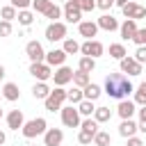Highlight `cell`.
Wrapping results in <instances>:
<instances>
[{
  "instance_id": "f546056e",
  "label": "cell",
  "mask_w": 146,
  "mask_h": 146,
  "mask_svg": "<svg viewBox=\"0 0 146 146\" xmlns=\"http://www.w3.org/2000/svg\"><path fill=\"white\" fill-rule=\"evenodd\" d=\"M94 144H96V146H110V144H112V137H110V132H105V130H98V132H96V137H94Z\"/></svg>"
},
{
  "instance_id": "9a60e30c",
  "label": "cell",
  "mask_w": 146,
  "mask_h": 146,
  "mask_svg": "<svg viewBox=\"0 0 146 146\" xmlns=\"http://www.w3.org/2000/svg\"><path fill=\"white\" fill-rule=\"evenodd\" d=\"M64 62H66V52L62 48H55V50L46 52V64L48 66H64Z\"/></svg>"
},
{
  "instance_id": "11a10c76",
  "label": "cell",
  "mask_w": 146,
  "mask_h": 146,
  "mask_svg": "<svg viewBox=\"0 0 146 146\" xmlns=\"http://www.w3.org/2000/svg\"><path fill=\"white\" fill-rule=\"evenodd\" d=\"M64 2H66V0H64Z\"/></svg>"
},
{
  "instance_id": "cb8c5ba5",
  "label": "cell",
  "mask_w": 146,
  "mask_h": 146,
  "mask_svg": "<svg viewBox=\"0 0 146 146\" xmlns=\"http://www.w3.org/2000/svg\"><path fill=\"white\" fill-rule=\"evenodd\" d=\"M110 57H114V59H123V57H128V52H125V46L123 43H110Z\"/></svg>"
},
{
  "instance_id": "4dcf8cb0",
  "label": "cell",
  "mask_w": 146,
  "mask_h": 146,
  "mask_svg": "<svg viewBox=\"0 0 146 146\" xmlns=\"http://www.w3.org/2000/svg\"><path fill=\"white\" fill-rule=\"evenodd\" d=\"M66 55H75V52H80V43L75 41V39H64V48H62Z\"/></svg>"
},
{
  "instance_id": "f5cc1de1",
  "label": "cell",
  "mask_w": 146,
  "mask_h": 146,
  "mask_svg": "<svg viewBox=\"0 0 146 146\" xmlns=\"http://www.w3.org/2000/svg\"><path fill=\"white\" fill-rule=\"evenodd\" d=\"M0 98H2V91H0Z\"/></svg>"
},
{
  "instance_id": "4fadbf2b",
  "label": "cell",
  "mask_w": 146,
  "mask_h": 146,
  "mask_svg": "<svg viewBox=\"0 0 146 146\" xmlns=\"http://www.w3.org/2000/svg\"><path fill=\"white\" fill-rule=\"evenodd\" d=\"M64 141V132L59 128H48L43 135V146H59Z\"/></svg>"
},
{
  "instance_id": "f35d334b",
  "label": "cell",
  "mask_w": 146,
  "mask_h": 146,
  "mask_svg": "<svg viewBox=\"0 0 146 146\" xmlns=\"http://www.w3.org/2000/svg\"><path fill=\"white\" fill-rule=\"evenodd\" d=\"M137 46H146V27H139L137 30V34H135V39H132Z\"/></svg>"
},
{
  "instance_id": "5bb4252c",
  "label": "cell",
  "mask_w": 146,
  "mask_h": 146,
  "mask_svg": "<svg viewBox=\"0 0 146 146\" xmlns=\"http://www.w3.org/2000/svg\"><path fill=\"white\" fill-rule=\"evenodd\" d=\"M137 21H130V18H125L123 23H121V27H119V32H121V36L125 39V41H132L135 39V34H137Z\"/></svg>"
},
{
  "instance_id": "8fae6325",
  "label": "cell",
  "mask_w": 146,
  "mask_h": 146,
  "mask_svg": "<svg viewBox=\"0 0 146 146\" xmlns=\"http://www.w3.org/2000/svg\"><path fill=\"white\" fill-rule=\"evenodd\" d=\"M52 80H55L57 87H64V84L73 82V68H68V66H59V68L52 73Z\"/></svg>"
},
{
  "instance_id": "f1b7e54d",
  "label": "cell",
  "mask_w": 146,
  "mask_h": 146,
  "mask_svg": "<svg viewBox=\"0 0 146 146\" xmlns=\"http://www.w3.org/2000/svg\"><path fill=\"white\" fill-rule=\"evenodd\" d=\"M32 7H34V11L36 14H48V9L52 7V0H32Z\"/></svg>"
},
{
  "instance_id": "b9f144b4",
  "label": "cell",
  "mask_w": 146,
  "mask_h": 146,
  "mask_svg": "<svg viewBox=\"0 0 146 146\" xmlns=\"http://www.w3.org/2000/svg\"><path fill=\"white\" fill-rule=\"evenodd\" d=\"M135 59H137L139 64H146V46H139V48H137V52H135Z\"/></svg>"
},
{
  "instance_id": "7402d4cb",
  "label": "cell",
  "mask_w": 146,
  "mask_h": 146,
  "mask_svg": "<svg viewBox=\"0 0 146 146\" xmlns=\"http://www.w3.org/2000/svg\"><path fill=\"white\" fill-rule=\"evenodd\" d=\"M50 91H52V89H48L46 82H36V84L32 87V96H34V98H43V100H46V98L50 96Z\"/></svg>"
},
{
  "instance_id": "d6a6232c",
  "label": "cell",
  "mask_w": 146,
  "mask_h": 146,
  "mask_svg": "<svg viewBox=\"0 0 146 146\" xmlns=\"http://www.w3.org/2000/svg\"><path fill=\"white\" fill-rule=\"evenodd\" d=\"M78 112H80L82 116H91V114L96 112V107H94V100H82V103L78 105Z\"/></svg>"
},
{
  "instance_id": "3957f363",
  "label": "cell",
  "mask_w": 146,
  "mask_h": 146,
  "mask_svg": "<svg viewBox=\"0 0 146 146\" xmlns=\"http://www.w3.org/2000/svg\"><path fill=\"white\" fill-rule=\"evenodd\" d=\"M64 100H68V91L64 87H55L50 91V96L46 98V110L48 112H57V110H62Z\"/></svg>"
},
{
  "instance_id": "bcb514c9",
  "label": "cell",
  "mask_w": 146,
  "mask_h": 146,
  "mask_svg": "<svg viewBox=\"0 0 146 146\" xmlns=\"http://www.w3.org/2000/svg\"><path fill=\"white\" fill-rule=\"evenodd\" d=\"M139 123H146V105H141L139 110Z\"/></svg>"
},
{
  "instance_id": "83f0119b",
  "label": "cell",
  "mask_w": 146,
  "mask_h": 146,
  "mask_svg": "<svg viewBox=\"0 0 146 146\" xmlns=\"http://www.w3.org/2000/svg\"><path fill=\"white\" fill-rule=\"evenodd\" d=\"M94 119H96L98 123H105V121H110V119H112V110H110V107H96Z\"/></svg>"
},
{
  "instance_id": "9c48e42d",
  "label": "cell",
  "mask_w": 146,
  "mask_h": 146,
  "mask_svg": "<svg viewBox=\"0 0 146 146\" xmlns=\"http://www.w3.org/2000/svg\"><path fill=\"white\" fill-rule=\"evenodd\" d=\"M123 16L130 18V21H139V18H146V7H141L139 2H128L123 9Z\"/></svg>"
},
{
  "instance_id": "7dc6e473",
  "label": "cell",
  "mask_w": 146,
  "mask_h": 146,
  "mask_svg": "<svg viewBox=\"0 0 146 146\" xmlns=\"http://www.w3.org/2000/svg\"><path fill=\"white\" fill-rule=\"evenodd\" d=\"M114 5H119V7H121V9H123V7H125V5H128V0H114Z\"/></svg>"
},
{
  "instance_id": "816d5d0a",
  "label": "cell",
  "mask_w": 146,
  "mask_h": 146,
  "mask_svg": "<svg viewBox=\"0 0 146 146\" xmlns=\"http://www.w3.org/2000/svg\"><path fill=\"white\" fill-rule=\"evenodd\" d=\"M0 121H2V110H0Z\"/></svg>"
},
{
  "instance_id": "484cf974",
  "label": "cell",
  "mask_w": 146,
  "mask_h": 146,
  "mask_svg": "<svg viewBox=\"0 0 146 146\" xmlns=\"http://www.w3.org/2000/svg\"><path fill=\"white\" fill-rule=\"evenodd\" d=\"M80 130H84V132H91V135L96 137V132H98V121H96V119H91V116H87V119L80 123Z\"/></svg>"
},
{
  "instance_id": "52a82bcc",
  "label": "cell",
  "mask_w": 146,
  "mask_h": 146,
  "mask_svg": "<svg viewBox=\"0 0 146 146\" xmlns=\"http://www.w3.org/2000/svg\"><path fill=\"white\" fill-rule=\"evenodd\" d=\"M25 52H27V57H30L32 64H36V62H46V50H43V46H41L39 41H27Z\"/></svg>"
},
{
  "instance_id": "4316f807",
  "label": "cell",
  "mask_w": 146,
  "mask_h": 146,
  "mask_svg": "<svg viewBox=\"0 0 146 146\" xmlns=\"http://www.w3.org/2000/svg\"><path fill=\"white\" fill-rule=\"evenodd\" d=\"M89 82H91V80H89V73H82V71H75V73H73V84H75V87L84 89Z\"/></svg>"
},
{
  "instance_id": "f907efd6",
  "label": "cell",
  "mask_w": 146,
  "mask_h": 146,
  "mask_svg": "<svg viewBox=\"0 0 146 146\" xmlns=\"http://www.w3.org/2000/svg\"><path fill=\"white\" fill-rule=\"evenodd\" d=\"M2 75H5V66L0 64V78H2Z\"/></svg>"
},
{
  "instance_id": "681fc988",
  "label": "cell",
  "mask_w": 146,
  "mask_h": 146,
  "mask_svg": "<svg viewBox=\"0 0 146 146\" xmlns=\"http://www.w3.org/2000/svg\"><path fill=\"white\" fill-rule=\"evenodd\" d=\"M139 130H141V132H146V123H139Z\"/></svg>"
},
{
  "instance_id": "2e32d148",
  "label": "cell",
  "mask_w": 146,
  "mask_h": 146,
  "mask_svg": "<svg viewBox=\"0 0 146 146\" xmlns=\"http://www.w3.org/2000/svg\"><path fill=\"white\" fill-rule=\"evenodd\" d=\"M116 112H119V116H121V121H125V119H132V114L137 112V107H135V100H119V107H116Z\"/></svg>"
},
{
  "instance_id": "db71d44e",
  "label": "cell",
  "mask_w": 146,
  "mask_h": 146,
  "mask_svg": "<svg viewBox=\"0 0 146 146\" xmlns=\"http://www.w3.org/2000/svg\"><path fill=\"white\" fill-rule=\"evenodd\" d=\"M32 146H36V144H32Z\"/></svg>"
},
{
  "instance_id": "ffe728a7",
  "label": "cell",
  "mask_w": 146,
  "mask_h": 146,
  "mask_svg": "<svg viewBox=\"0 0 146 146\" xmlns=\"http://www.w3.org/2000/svg\"><path fill=\"white\" fill-rule=\"evenodd\" d=\"M137 130H139V125H137L132 119H125V121H121V125H119V135L125 137V139H128V137H135Z\"/></svg>"
},
{
  "instance_id": "7bdbcfd3",
  "label": "cell",
  "mask_w": 146,
  "mask_h": 146,
  "mask_svg": "<svg viewBox=\"0 0 146 146\" xmlns=\"http://www.w3.org/2000/svg\"><path fill=\"white\" fill-rule=\"evenodd\" d=\"M32 5V0H11V7H16L18 11H23V9H27Z\"/></svg>"
},
{
  "instance_id": "ee69618b",
  "label": "cell",
  "mask_w": 146,
  "mask_h": 146,
  "mask_svg": "<svg viewBox=\"0 0 146 146\" xmlns=\"http://www.w3.org/2000/svg\"><path fill=\"white\" fill-rule=\"evenodd\" d=\"M112 5H114V0H96V7H98V9H103V11H107Z\"/></svg>"
},
{
  "instance_id": "30bf717a",
  "label": "cell",
  "mask_w": 146,
  "mask_h": 146,
  "mask_svg": "<svg viewBox=\"0 0 146 146\" xmlns=\"http://www.w3.org/2000/svg\"><path fill=\"white\" fill-rule=\"evenodd\" d=\"M64 18H66L68 23H80L82 11H80V7L75 5V0H66V2H64Z\"/></svg>"
},
{
  "instance_id": "7a4b0ae2",
  "label": "cell",
  "mask_w": 146,
  "mask_h": 146,
  "mask_svg": "<svg viewBox=\"0 0 146 146\" xmlns=\"http://www.w3.org/2000/svg\"><path fill=\"white\" fill-rule=\"evenodd\" d=\"M46 130H48V123H46V119H41V116L25 121V125L21 128V132H23L25 139H34V137H39V135H46Z\"/></svg>"
},
{
  "instance_id": "d6986e66",
  "label": "cell",
  "mask_w": 146,
  "mask_h": 146,
  "mask_svg": "<svg viewBox=\"0 0 146 146\" xmlns=\"http://www.w3.org/2000/svg\"><path fill=\"white\" fill-rule=\"evenodd\" d=\"M78 30H80L82 36L91 39V36L98 34V23H94V21H80V23H78Z\"/></svg>"
},
{
  "instance_id": "8992f818",
  "label": "cell",
  "mask_w": 146,
  "mask_h": 146,
  "mask_svg": "<svg viewBox=\"0 0 146 146\" xmlns=\"http://www.w3.org/2000/svg\"><path fill=\"white\" fill-rule=\"evenodd\" d=\"M46 39L48 41H64L66 39V25L62 23V21H57V23H50L48 27H46Z\"/></svg>"
},
{
  "instance_id": "d590c367",
  "label": "cell",
  "mask_w": 146,
  "mask_h": 146,
  "mask_svg": "<svg viewBox=\"0 0 146 146\" xmlns=\"http://www.w3.org/2000/svg\"><path fill=\"white\" fill-rule=\"evenodd\" d=\"M0 16H2V21H9V23H11V21H14L18 14H16V7L7 5V7H2V9H0Z\"/></svg>"
},
{
  "instance_id": "d4e9b609",
  "label": "cell",
  "mask_w": 146,
  "mask_h": 146,
  "mask_svg": "<svg viewBox=\"0 0 146 146\" xmlns=\"http://www.w3.org/2000/svg\"><path fill=\"white\" fill-rule=\"evenodd\" d=\"M94 68H96V59H94V57H80L78 71H82V73H91Z\"/></svg>"
},
{
  "instance_id": "ac0fdd59",
  "label": "cell",
  "mask_w": 146,
  "mask_h": 146,
  "mask_svg": "<svg viewBox=\"0 0 146 146\" xmlns=\"http://www.w3.org/2000/svg\"><path fill=\"white\" fill-rule=\"evenodd\" d=\"M7 125H9L11 130L23 128V125H25V116H23V112H21V110H11V112L7 114Z\"/></svg>"
},
{
  "instance_id": "8d00e7d4",
  "label": "cell",
  "mask_w": 146,
  "mask_h": 146,
  "mask_svg": "<svg viewBox=\"0 0 146 146\" xmlns=\"http://www.w3.org/2000/svg\"><path fill=\"white\" fill-rule=\"evenodd\" d=\"M62 14H64V9H59V7H57V5L52 2V7L48 9V14H46V18H50L52 23H57V18H59Z\"/></svg>"
},
{
  "instance_id": "e575fe53",
  "label": "cell",
  "mask_w": 146,
  "mask_h": 146,
  "mask_svg": "<svg viewBox=\"0 0 146 146\" xmlns=\"http://www.w3.org/2000/svg\"><path fill=\"white\" fill-rule=\"evenodd\" d=\"M16 18H18V23H21V25H25V27H27V25H32L34 14H32L30 9H23V11H18V16H16Z\"/></svg>"
},
{
  "instance_id": "603a6c76",
  "label": "cell",
  "mask_w": 146,
  "mask_h": 146,
  "mask_svg": "<svg viewBox=\"0 0 146 146\" xmlns=\"http://www.w3.org/2000/svg\"><path fill=\"white\" fill-rule=\"evenodd\" d=\"M82 91H84V100H96V98L103 94V89H100L98 84H94V82H89Z\"/></svg>"
},
{
  "instance_id": "836d02e7",
  "label": "cell",
  "mask_w": 146,
  "mask_h": 146,
  "mask_svg": "<svg viewBox=\"0 0 146 146\" xmlns=\"http://www.w3.org/2000/svg\"><path fill=\"white\" fill-rule=\"evenodd\" d=\"M135 105H146V82L135 89Z\"/></svg>"
},
{
  "instance_id": "74e56055",
  "label": "cell",
  "mask_w": 146,
  "mask_h": 146,
  "mask_svg": "<svg viewBox=\"0 0 146 146\" xmlns=\"http://www.w3.org/2000/svg\"><path fill=\"white\" fill-rule=\"evenodd\" d=\"M75 5L80 7V11H91V9H96V0H75Z\"/></svg>"
},
{
  "instance_id": "6da1fadb",
  "label": "cell",
  "mask_w": 146,
  "mask_h": 146,
  "mask_svg": "<svg viewBox=\"0 0 146 146\" xmlns=\"http://www.w3.org/2000/svg\"><path fill=\"white\" fill-rule=\"evenodd\" d=\"M130 91H135V87H132V82L128 80L125 73H107V78H105V94L107 96L123 100Z\"/></svg>"
},
{
  "instance_id": "f6af8a7d",
  "label": "cell",
  "mask_w": 146,
  "mask_h": 146,
  "mask_svg": "<svg viewBox=\"0 0 146 146\" xmlns=\"http://www.w3.org/2000/svg\"><path fill=\"white\" fill-rule=\"evenodd\" d=\"M128 146H144V141L139 137H128Z\"/></svg>"
},
{
  "instance_id": "60d3db41",
  "label": "cell",
  "mask_w": 146,
  "mask_h": 146,
  "mask_svg": "<svg viewBox=\"0 0 146 146\" xmlns=\"http://www.w3.org/2000/svg\"><path fill=\"white\" fill-rule=\"evenodd\" d=\"M11 34V23L9 21H0V36H9Z\"/></svg>"
},
{
  "instance_id": "7c38bea8",
  "label": "cell",
  "mask_w": 146,
  "mask_h": 146,
  "mask_svg": "<svg viewBox=\"0 0 146 146\" xmlns=\"http://www.w3.org/2000/svg\"><path fill=\"white\" fill-rule=\"evenodd\" d=\"M119 64H121V73H128V75H139L141 73V64L135 57H123Z\"/></svg>"
},
{
  "instance_id": "ab89813d",
  "label": "cell",
  "mask_w": 146,
  "mask_h": 146,
  "mask_svg": "<svg viewBox=\"0 0 146 146\" xmlns=\"http://www.w3.org/2000/svg\"><path fill=\"white\" fill-rule=\"evenodd\" d=\"M78 141H80V144H91V141H94V135H91V132H84V130H80V135H78Z\"/></svg>"
},
{
  "instance_id": "5b68a950",
  "label": "cell",
  "mask_w": 146,
  "mask_h": 146,
  "mask_svg": "<svg viewBox=\"0 0 146 146\" xmlns=\"http://www.w3.org/2000/svg\"><path fill=\"white\" fill-rule=\"evenodd\" d=\"M80 52H82V57H100L103 52H105V48H103V43L100 41H96V39H87L82 46H80Z\"/></svg>"
},
{
  "instance_id": "1f68e13d",
  "label": "cell",
  "mask_w": 146,
  "mask_h": 146,
  "mask_svg": "<svg viewBox=\"0 0 146 146\" xmlns=\"http://www.w3.org/2000/svg\"><path fill=\"white\" fill-rule=\"evenodd\" d=\"M68 100H71V105H80V103L84 100V91H82L80 87L71 89V91H68Z\"/></svg>"
},
{
  "instance_id": "ba28073f",
  "label": "cell",
  "mask_w": 146,
  "mask_h": 146,
  "mask_svg": "<svg viewBox=\"0 0 146 146\" xmlns=\"http://www.w3.org/2000/svg\"><path fill=\"white\" fill-rule=\"evenodd\" d=\"M30 75H34L39 82H46L52 78V71L46 62H36V64H30Z\"/></svg>"
},
{
  "instance_id": "277c9868",
  "label": "cell",
  "mask_w": 146,
  "mask_h": 146,
  "mask_svg": "<svg viewBox=\"0 0 146 146\" xmlns=\"http://www.w3.org/2000/svg\"><path fill=\"white\" fill-rule=\"evenodd\" d=\"M59 112H62V123H64L66 128H78V125L82 123V121H80V112H78V107H75V105L62 107Z\"/></svg>"
},
{
  "instance_id": "e0dca14e",
  "label": "cell",
  "mask_w": 146,
  "mask_h": 146,
  "mask_svg": "<svg viewBox=\"0 0 146 146\" xmlns=\"http://www.w3.org/2000/svg\"><path fill=\"white\" fill-rule=\"evenodd\" d=\"M96 23H98V30H107V32H114V30H119V27H121V25H119V21H116L112 14H103Z\"/></svg>"
},
{
  "instance_id": "44dd1931",
  "label": "cell",
  "mask_w": 146,
  "mask_h": 146,
  "mask_svg": "<svg viewBox=\"0 0 146 146\" xmlns=\"http://www.w3.org/2000/svg\"><path fill=\"white\" fill-rule=\"evenodd\" d=\"M2 98L5 100H18L21 98V91H18V84H14V82H7L5 87H2Z\"/></svg>"
},
{
  "instance_id": "c3c4849f",
  "label": "cell",
  "mask_w": 146,
  "mask_h": 146,
  "mask_svg": "<svg viewBox=\"0 0 146 146\" xmlns=\"http://www.w3.org/2000/svg\"><path fill=\"white\" fill-rule=\"evenodd\" d=\"M5 141H7V137H5V132H2V130H0V146H2V144H5Z\"/></svg>"
}]
</instances>
